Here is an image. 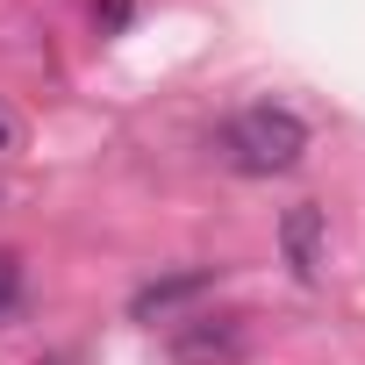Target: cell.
<instances>
[{"instance_id":"cell-1","label":"cell","mask_w":365,"mask_h":365,"mask_svg":"<svg viewBox=\"0 0 365 365\" xmlns=\"http://www.w3.org/2000/svg\"><path fill=\"white\" fill-rule=\"evenodd\" d=\"M222 150H230V165H237V172H251V179H272V172H294V165L308 158V122H301L294 108H272V101H258V108H244V115L230 122Z\"/></svg>"},{"instance_id":"cell-2","label":"cell","mask_w":365,"mask_h":365,"mask_svg":"<svg viewBox=\"0 0 365 365\" xmlns=\"http://www.w3.org/2000/svg\"><path fill=\"white\" fill-rule=\"evenodd\" d=\"M322 237H329V215H322L315 201L287 208V222H279V251H287L294 279H322Z\"/></svg>"},{"instance_id":"cell-3","label":"cell","mask_w":365,"mask_h":365,"mask_svg":"<svg viewBox=\"0 0 365 365\" xmlns=\"http://www.w3.org/2000/svg\"><path fill=\"white\" fill-rule=\"evenodd\" d=\"M237 351H244L237 315H222V322H208V315H201V322H187V329L172 336V358H179V365H230Z\"/></svg>"},{"instance_id":"cell-4","label":"cell","mask_w":365,"mask_h":365,"mask_svg":"<svg viewBox=\"0 0 365 365\" xmlns=\"http://www.w3.org/2000/svg\"><path fill=\"white\" fill-rule=\"evenodd\" d=\"M215 287V272L201 265V272H179V279H158V287H143L136 294V315H165V308H179V301H194V294H208Z\"/></svg>"},{"instance_id":"cell-5","label":"cell","mask_w":365,"mask_h":365,"mask_svg":"<svg viewBox=\"0 0 365 365\" xmlns=\"http://www.w3.org/2000/svg\"><path fill=\"white\" fill-rule=\"evenodd\" d=\"M15 301H22V258H15V251H0V315H8Z\"/></svg>"},{"instance_id":"cell-6","label":"cell","mask_w":365,"mask_h":365,"mask_svg":"<svg viewBox=\"0 0 365 365\" xmlns=\"http://www.w3.org/2000/svg\"><path fill=\"white\" fill-rule=\"evenodd\" d=\"M93 15H101V29H122L129 22V0H93Z\"/></svg>"},{"instance_id":"cell-7","label":"cell","mask_w":365,"mask_h":365,"mask_svg":"<svg viewBox=\"0 0 365 365\" xmlns=\"http://www.w3.org/2000/svg\"><path fill=\"white\" fill-rule=\"evenodd\" d=\"M0 150H15V122L8 115H0Z\"/></svg>"}]
</instances>
